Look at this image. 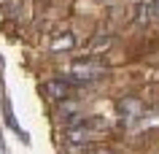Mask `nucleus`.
<instances>
[{"label": "nucleus", "mask_w": 159, "mask_h": 154, "mask_svg": "<svg viewBox=\"0 0 159 154\" xmlns=\"http://www.w3.org/2000/svg\"><path fill=\"white\" fill-rule=\"evenodd\" d=\"M89 154H113V152H108V149H92Z\"/></svg>", "instance_id": "423d86ee"}, {"label": "nucleus", "mask_w": 159, "mask_h": 154, "mask_svg": "<svg viewBox=\"0 0 159 154\" xmlns=\"http://www.w3.org/2000/svg\"><path fill=\"white\" fill-rule=\"evenodd\" d=\"M0 154H3V143H0Z\"/></svg>", "instance_id": "0eeeda50"}, {"label": "nucleus", "mask_w": 159, "mask_h": 154, "mask_svg": "<svg viewBox=\"0 0 159 154\" xmlns=\"http://www.w3.org/2000/svg\"><path fill=\"white\" fill-rule=\"evenodd\" d=\"M108 73V65L100 60H78L73 62V68H70V76L78 81V84H94L97 78H102Z\"/></svg>", "instance_id": "f257e3e1"}, {"label": "nucleus", "mask_w": 159, "mask_h": 154, "mask_svg": "<svg viewBox=\"0 0 159 154\" xmlns=\"http://www.w3.org/2000/svg\"><path fill=\"white\" fill-rule=\"evenodd\" d=\"M51 49H54V51H70V49H75V38H73L70 33L54 35V41H51Z\"/></svg>", "instance_id": "20e7f679"}, {"label": "nucleus", "mask_w": 159, "mask_h": 154, "mask_svg": "<svg viewBox=\"0 0 159 154\" xmlns=\"http://www.w3.org/2000/svg\"><path fill=\"white\" fill-rule=\"evenodd\" d=\"M97 41H102V46H105V49L111 46V38H97ZM97 49H100V43H94V46H92V51H97Z\"/></svg>", "instance_id": "39448f33"}, {"label": "nucleus", "mask_w": 159, "mask_h": 154, "mask_svg": "<svg viewBox=\"0 0 159 154\" xmlns=\"http://www.w3.org/2000/svg\"><path fill=\"white\" fill-rule=\"evenodd\" d=\"M119 114L124 116V119H138L143 114V103L138 97H121L119 100Z\"/></svg>", "instance_id": "7ed1b4c3"}, {"label": "nucleus", "mask_w": 159, "mask_h": 154, "mask_svg": "<svg viewBox=\"0 0 159 154\" xmlns=\"http://www.w3.org/2000/svg\"><path fill=\"white\" fill-rule=\"evenodd\" d=\"M43 92L49 95L51 100L62 103V100H67V97H70V92H73V86L67 84L65 78H51V81H46V84H43Z\"/></svg>", "instance_id": "f03ea898"}]
</instances>
